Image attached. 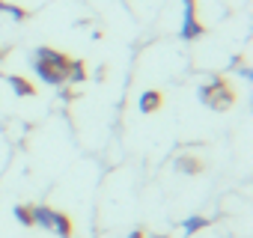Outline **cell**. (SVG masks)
I'll use <instances>...</instances> for the list:
<instances>
[{
  "label": "cell",
  "instance_id": "obj_7",
  "mask_svg": "<svg viewBox=\"0 0 253 238\" xmlns=\"http://www.w3.org/2000/svg\"><path fill=\"white\" fill-rule=\"evenodd\" d=\"M9 86H12V92H15V95H21V98L36 95V86H33L27 78H21V75H9Z\"/></svg>",
  "mask_w": 253,
  "mask_h": 238
},
{
  "label": "cell",
  "instance_id": "obj_2",
  "mask_svg": "<svg viewBox=\"0 0 253 238\" xmlns=\"http://www.w3.org/2000/svg\"><path fill=\"white\" fill-rule=\"evenodd\" d=\"M200 101L209 104V107H214V110H223V107H229L235 101V92L229 89V83L223 78H214L211 83L200 86Z\"/></svg>",
  "mask_w": 253,
  "mask_h": 238
},
{
  "label": "cell",
  "instance_id": "obj_13",
  "mask_svg": "<svg viewBox=\"0 0 253 238\" xmlns=\"http://www.w3.org/2000/svg\"><path fill=\"white\" fill-rule=\"evenodd\" d=\"M128 238H143V232H140V229H134V232H131Z\"/></svg>",
  "mask_w": 253,
  "mask_h": 238
},
{
  "label": "cell",
  "instance_id": "obj_5",
  "mask_svg": "<svg viewBox=\"0 0 253 238\" xmlns=\"http://www.w3.org/2000/svg\"><path fill=\"white\" fill-rule=\"evenodd\" d=\"M30 66H33V72H36V78H39L42 83H48V86L66 83V72H60V69H54V66H45V63H39V60H33V57H30Z\"/></svg>",
  "mask_w": 253,
  "mask_h": 238
},
{
  "label": "cell",
  "instance_id": "obj_12",
  "mask_svg": "<svg viewBox=\"0 0 253 238\" xmlns=\"http://www.w3.org/2000/svg\"><path fill=\"white\" fill-rule=\"evenodd\" d=\"M238 72H241V78H247V80H253V69H250V66H241Z\"/></svg>",
  "mask_w": 253,
  "mask_h": 238
},
{
  "label": "cell",
  "instance_id": "obj_11",
  "mask_svg": "<svg viewBox=\"0 0 253 238\" xmlns=\"http://www.w3.org/2000/svg\"><path fill=\"white\" fill-rule=\"evenodd\" d=\"M179 167L188 170V173H194V170H197V161H179Z\"/></svg>",
  "mask_w": 253,
  "mask_h": 238
},
{
  "label": "cell",
  "instance_id": "obj_3",
  "mask_svg": "<svg viewBox=\"0 0 253 238\" xmlns=\"http://www.w3.org/2000/svg\"><path fill=\"white\" fill-rule=\"evenodd\" d=\"M203 33H206V24L197 18V0H182V30H179V39L194 42Z\"/></svg>",
  "mask_w": 253,
  "mask_h": 238
},
{
  "label": "cell",
  "instance_id": "obj_10",
  "mask_svg": "<svg viewBox=\"0 0 253 238\" xmlns=\"http://www.w3.org/2000/svg\"><path fill=\"white\" fill-rule=\"evenodd\" d=\"M15 217L21 226H33V214H30V205H15Z\"/></svg>",
  "mask_w": 253,
  "mask_h": 238
},
{
  "label": "cell",
  "instance_id": "obj_6",
  "mask_svg": "<svg viewBox=\"0 0 253 238\" xmlns=\"http://www.w3.org/2000/svg\"><path fill=\"white\" fill-rule=\"evenodd\" d=\"M161 104H164V95L158 92V89H146V92H140V98H137V110L140 113H155V110H161Z\"/></svg>",
  "mask_w": 253,
  "mask_h": 238
},
{
  "label": "cell",
  "instance_id": "obj_4",
  "mask_svg": "<svg viewBox=\"0 0 253 238\" xmlns=\"http://www.w3.org/2000/svg\"><path fill=\"white\" fill-rule=\"evenodd\" d=\"M33 60L45 63V66H54V69H60V72H66V69H69V63H72V57H69V54H63V51H57V48H48V45L36 48V51H33Z\"/></svg>",
  "mask_w": 253,
  "mask_h": 238
},
{
  "label": "cell",
  "instance_id": "obj_8",
  "mask_svg": "<svg viewBox=\"0 0 253 238\" xmlns=\"http://www.w3.org/2000/svg\"><path fill=\"white\" fill-rule=\"evenodd\" d=\"M86 80V66L84 60H72L69 69H66V83H84Z\"/></svg>",
  "mask_w": 253,
  "mask_h": 238
},
{
  "label": "cell",
  "instance_id": "obj_1",
  "mask_svg": "<svg viewBox=\"0 0 253 238\" xmlns=\"http://www.w3.org/2000/svg\"><path fill=\"white\" fill-rule=\"evenodd\" d=\"M30 214H33V226H42V229H48L60 238H72V232H75L69 214H63L51 205H30Z\"/></svg>",
  "mask_w": 253,
  "mask_h": 238
},
{
  "label": "cell",
  "instance_id": "obj_9",
  "mask_svg": "<svg viewBox=\"0 0 253 238\" xmlns=\"http://www.w3.org/2000/svg\"><path fill=\"white\" fill-rule=\"evenodd\" d=\"M209 226V220L203 217V214H194V217H188L185 223H182V232L185 235H194V232H200V229H206Z\"/></svg>",
  "mask_w": 253,
  "mask_h": 238
}]
</instances>
